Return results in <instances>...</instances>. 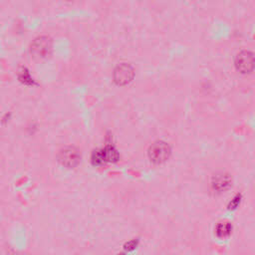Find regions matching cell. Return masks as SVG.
Wrapping results in <instances>:
<instances>
[{
	"mask_svg": "<svg viewBox=\"0 0 255 255\" xmlns=\"http://www.w3.org/2000/svg\"><path fill=\"white\" fill-rule=\"evenodd\" d=\"M53 43L48 36H39L35 38L30 45V53L34 59L42 60L51 55Z\"/></svg>",
	"mask_w": 255,
	"mask_h": 255,
	"instance_id": "cell-1",
	"label": "cell"
},
{
	"mask_svg": "<svg viewBox=\"0 0 255 255\" xmlns=\"http://www.w3.org/2000/svg\"><path fill=\"white\" fill-rule=\"evenodd\" d=\"M171 153L169 144L162 140L154 141L148 148V157L151 162L161 164L165 162Z\"/></svg>",
	"mask_w": 255,
	"mask_h": 255,
	"instance_id": "cell-2",
	"label": "cell"
},
{
	"mask_svg": "<svg viewBox=\"0 0 255 255\" xmlns=\"http://www.w3.org/2000/svg\"><path fill=\"white\" fill-rule=\"evenodd\" d=\"M119 159V152L113 145H106L104 148L95 150L92 154L94 165H102L108 162H115Z\"/></svg>",
	"mask_w": 255,
	"mask_h": 255,
	"instance_id": "cell-3",
	"label": "cell"
},
{
	"mask_svg": "<svg viewBox=\"0 0 255 255\" xmlns=\"http://www.w3.org/2000/svg\"><path fill=\"white\" fill-rule=\"evenodd\" d=\"M59 162L68 168L75 167L81 160V154L79 150L73 146H68L60 150L58 154Z\"/></svg>",
	"mask_w": 255,
	"mask_h": 255,
	"instance_id": "cell-4",
	"label": "cell"
},
{
	"mask_svg": "<svg viewBox=\"0 0 255 255\" xmlns=\"http://www.w3.org/2000/svg\"><path fill=\"white\" fill-rule=\"evenodd\" d=\"M114 81L119 86H126L129 84L134 76L132 67L129 64L122 63L114 70Z\"/></svg>",
	"mask_w": 255,
	"mask_h": 255,
	"instance_id": "cell-5",
	"label": "cell"
},
{
	"mask_svg": "<svg viewBox=\"0 0 255 255\" xmlns=\"http://www.w3.org/2000/svg\"><path fill=\"white\" fill-rule=\"evenodd\" d=\"M235 67L241 74H250L254 69V57L249 51H241L235 58Z\"/></svg>",
	"mask_w": 255,
	"mask_h": 255,
	"instance_id": "cell-6",
	"label": "cell"
},
{
	"mask_svg": "<svg viewBox=\"0 0 255 255\" xmlns=\"http://www.w3.org/2000/svg\"><path fill=\"white\" fill-rule=\"evenodd\" d=\"M231 184V179L228 174L226 173H217L212 177L211 180V187L213 190L218 192H222L226 190Z\"/></svg>",
	"mask_w": 255,
	"mask_h": 255,
	"instance_id": "cell-7",
	"label": "cell"
},
{
	"mask_svg": "<svg viewBox=\"0 0 255 255\" xmlns=\"http://www.w3.org/2000/svg\"><path fill=\"white\" fill-rule=\"evenodd\" d=\"M231 231H232V225L229 222H221L215 228L216 235L219 238H225L229 236Z\"/></svg>",
	"mask_w": 255,
	"mask_h": 255,
	"instance_id": "cell-8",
	"label": "cell"
},
{
	"mask_svg": "<svg viewBox=\"0 0 255 255\" xmlns=\"http://www.w3.org/2000/svg\"><path fill=\"white\" fill-rule=\"evenodd\" d=\"M240 200H241V195L237 194V195L232 199V201L230 202L228 208H229V209H234V208H236V207L239 205Z\"/></svg>",
	"mask_w": 255,
	"mask_h": 255,
	"instance_id": "cell-9",
	"label": "cell"
},
{
	"mask_svg": "<svg viewBox=\"0 0 255 255\" xmlns=\"http://www.w3.org/2000/svg\"><path fill=\"white\" fill-rule=\"evenodd\" d=\"M69 1H74V0H69Z\"/></svg>",
	"mask_w": 255,
	"mask_h": 255,
	"instance_id": "cell-10",
	"label": "cell"
}]
</instances>
